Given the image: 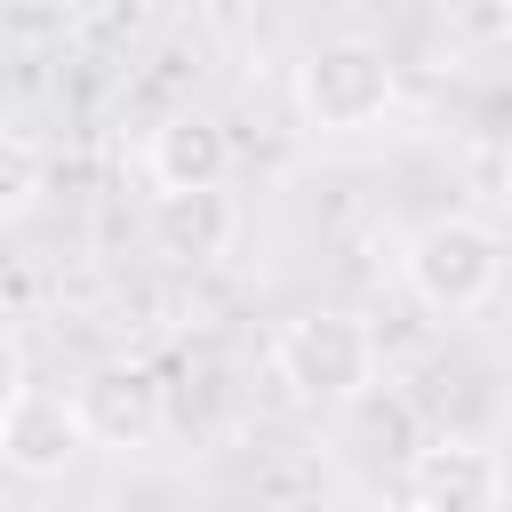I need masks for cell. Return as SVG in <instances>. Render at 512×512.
<instances>
[{
	"mask_svg": "<svg viewBox=\"0 0 512 512\" xmlns=\"http://www.w3.org/2000/svg\"><path fill=\"white\" fill-rule=\"evenodd\" d=\"M272 376L288 384V400L320 408V416H344L352 400H368L384 384V344L360 312L344 304H304L280 320L272 336Z\"/></svg>",
	"mask_w": 512,
	"mask_h": 512,
	"instance_id": "6da1fadb",
	"label": "cell"
},
{
	"mask_svg": "<svg viewBox=\"0 0 512 512\" xmlns=\"http://www.w3.org/2000/svg\"><path fill=\"white\" fill-rule=\"evenodd\" d=\"M392 96H400V64L368 32H328L296 56V120L312 136H360L392 112Z\"/></svg>",
	"mask_w": 512,
	"mask_h": 512,
	"instance_id": "7a4b0ae2",
	"label": "cell"
},
{
	"mask_svg": "<svg viewBox=\"0 0 512 512\" xmlns=\"http://www.w3.org/2000/svg\"><path fill=\"white\" fill-rule=\"evenodd\" d=\"M32 512H56V504H32Z\"/></svg>",
	"mask_w": 512,
	"mask_h": 512,
	"instance_id": "30bf717a",
	"label": "cell"
},
{
	"mask_svg": "<svg viewBox=\"0 0 512 512\" xmlns=\"http://www.w3.org/2000/svg\"><path fill=\"white\" fill-rule=\"evenodd\" d=\"M144 176H152V192H216V184H232V128L216 120V112H168L160 128H152V144H144Z\"/></svg>",
	"mask_w": 512,
	"mask_h": 512,
	"instance_id": "52a82bcc",
	"label": "cell"
},
{
	"mask_svg": "<svg viewBox=\"0 0 512 512\" xmlns=\"http://www.w3.org/2000/svg\"><path fill=\"white\" fill-rule=\"evenodd\" d=\"M72 400H80V424H88L96 448H120L128 456V448H152L168 432V384L144 360H96L72 384Z\"/></svg>",
	"mask_w": 512,
	"mask_h": 512,
	"instance_id": "5b68a950",
	"label": "cell"
},
{
	"mask_svg": "<svg viewBox=\"0 0 512 512\" xmlns=\"http://www.w3.org/2000/svg\"><path fill=\"white\" fill-rule=\"evenodd\" d=\"M400 280H408V296H416L424 312L472 320V312L496 304V288H504V240H496V224H480V216H432V224L408 232Z\"/></svg>",
	"mask_w": 512,
	"mask_h": 512,
	"instance_id": "3957f363",
	"label": "cell"
},
{
	"mask_svg": "<svg viewBox=\"0 0 512 512\" xmlns=\"http://www.w3.org/2000/svg\"><path fill=\"white\" fill-rule=\"evenodd\" d=\"M416 512H504V456L464 432H432L400 472Z\"/></svg>",
	"mask_w": 512,
	"mask_h": 512,
	"instance_id": "8992f818",
	"label": "cell"
},
{
	"mask_svg": "<svg viewBox=\"0 0 512 512\" xmlns=\"http://www.w3.org/2000/svg\"><path fill=\"white\" fill-rule=\"evenodd\" d=\"M40 200V152H32V136H8V216H24Z\"/></svg>",
	"mask_w": 512,
	"mask_h": 512,
	"instance_id": "9c48e42d",
	"label": "cell"
},
{
	"mask_svg": "<svg viewBox=\"0 0 512 512\" xmlns=\"http://www.w3.org/2000/svg\"><path fill=\"white\" fill-rule=\"evenodd\" d=\"M240 232V208L232 192H152V248L168 264H216Z\"/></svg>",
	"mask_w": 512,
	"mask_h": 512,
	"instance_id": "ba28073f",
	"label": "cell"
},
{
	"mask_svg": "<svg viewBox=\"0 0 512 512\" xmlns=\"http://www.w3.org/2000/svg\"><path fill=\"white\" fill-rule=\"evenodd\" d=\"M408 512H416V504H408Z\"/></svg>",
	"mask_w": 512,
	"mask_h": 512,
	"instance_id": "8fae6325",
	"label": "cell"
},
{
	"mask_svg": "<svg viewBox=\"0 0 512 512\" xmlns=\"http://www.w3.org/2000/svg\"><path fill=\"white\" fill-rule=\"evenodd\" d=\"M96 448L88 424H80V400L56 392V384H8V408H0V464L16 480H64V464Z\"/></svg>",
	"mask_w": 512,
	"mask_h": 512,
	"instance_id": "277c9868",
	"label": "cell"
}]
</instances>
